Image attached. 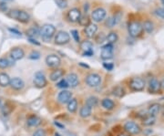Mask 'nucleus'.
Wrapping results in <instances>:
<instances>
[{"mask_svg": "<svg viewBox=\"0 0 164 136\" xmlns=\"http://www.w3.org/2000/svg\"><path fill=\"white\" fill-rule=\"evenodd\" d=\"M8 15V17L11 18V19H14L19 21V22H22V23H27V22H29V19H30L29 14H28V13H27L26 11H24V10H10Z\"/></svg>", "mask_w": 164, "mask_h": 136, "instance_id": "nucleus-1", "label": "nucleus"}, {"mask_svg": "<svg viewBox=\"0 0 164 136\" xmlns=\"http://www.w3.org/2000/svg\"><path fill=\"white\" fill-rule=\"evenodd\" d=\"M55 32H56V28L53 25L46 24L40 29V36L44 40L48 41V40H50L51 38L54 36Z\"/></svg>", "mask_w": 164, "mask_h": 136, "instance_id": "nucleus-2", "label": "nucleus"}, {"mask_svg": "<svg viewBox=\"0 0 164 136\" xmlns=\"http://www.w3.org/2000/svg\"><path fill=\"white\" fill-rule=\"evenodd\" d=\"M33 83L34 85L39 89H42V88L46 87L48 84L47 81V78L45 76V74L42 71H38L35 73L34 78H33Z\"/></svg>", "mask_w": 164, "mask_h": 136, "instance_id": "nucleus-3", "label": "nucleus"}, {"mask_svg": "<svg viewBox=\"0 0 164 136\" xmlns=\"http://www.w3.org/2000/svg\"><path fill=\"white\" fill-rule=\"evenodd\" d=\"M142 29H143L142 25L138 21H133L129 25V33L132 38L139 37L141 34Z\"/></svg>", "mask_w": 164, "mask_h": 136, "instance_id": "nucleus-4", "label": "nucleus"}, {"mask_svg": "<svg viewBox=\"0 0 164 136\" xmlns=\"http://www.w3.org/2000/svg\"><path fill=\"white\" fill-rule=\"evenodd\" d=\"M124 130L128 133L130 134H132V135H136V134H139L141 133V128L140 126L136 123L134 122H127L125 124H124Z\"/></svg>", "mask_w": 164, "mask_h": 136, "instance_id": "nucleus-5", "label": "nucleus"}, {"mask_svg": "<svg viewBox=\"0 0 164 136\" xmlns=\"http://www.w3.org/2000/svg\"><path fill=\"white\" fill-rule=\"evenodd\" d=\"M85 81H86L87 86H89V87H98L101 83V77L97 73H90L86 77Z\"/></svg>", "mask_w": 164, "mask_h": 136, "instance_id": "nucleus-6", "label": "nucleus"}, {"mask_svg": "<svg viewBox=\"0 0 164 136\" xmlns=\"http://www.w3.org/2000/svg\"><path fill=\"white\" fill-rule=\"evenodd\" d=\"M130 88L132 90H134V91H140V90H144V79L140 78V77H136V78L131 79V80L130 81Z\"/></svg>", "mask_w": 164, "mask_h": 136, "instance_id": "nucleus-7", "label": "nucleus"}, {"mask_svg": "<svg viewBox=\"0 0 164 136\" xmlns=\"http://www.w3.org/2000/svg\"><path fill=\"white\" fill-rule=\"evenodd\" d=\"M70 40V37L69 34L66 31H58L56 34L55 37V43L58 45H65L69 42Z\"/></svg>", "mask_w": 164, "mask_h": 136, "instance_id": "nucleus-8", "label": "nucleus"}, {"mask_svg": "<svg viewBox=\"0 0 164 136\" xmlns=\"http://www.w3.org/2000/svg\"><path fill=\"white\" fill-rule=\"evenodd\" d=\"M100 57L104 60H108V59L112 58V57H113V45L106 44L105 46H103L102 49H101Z\"/></svg>", "mask_w": 164, "mask_h": 136, "instance_id": "nucleus-9", "label": "nucleus"}, {"mask_svg": "<svg viewBox=\"0 0 164 136\" xmlns=\"http://www.w3.org/2000/svg\"><path fill=\"white\" fill-rule=\"evenodd\" d=\"M107 12L104 8H98L97 9L93 10L92 14H91V18L93 21L95 22H101L102 20H104V19L106 18Z\"/></svg>", "mask_w": 164, "mask_h": 136, "instance_id": "nucleus-10", "label": "nucleus"}, {"mask_svg": "<svg viewBox=\"0 0 164 136\" xmlns=\"http://www.w3.org/2000/svg\"><path fill=\"white\" fill-rule=\"evenodd\" d=\"M46 63L50 68H58L61 63V59L58 55L51 54V55H48L46 58Z\"/></svg>", "mask_w": 164, "mask_h": 136, "instance_id": "nucleus-11", "label": "nucleus"}, {"mask_svg": "<svg viewBox=\"0 0 164 136\" xmlns=\"http://www.w3.org/2000/svg\"><path fill=\"white\" fill-rule=\"evenodd\" d=\"M71 99H72V92H70L69 90H63L58 93V102H60L61 104L68 103Z\"/></svg>", "mask_w": 164, "mask_h": 136, "instance_id": "nucleus-12", "label": "nucleus"}, {"mask_svg": "<svg viewBox=\"0 0 164 136\" xmlns=\"http://www.w3.org/2000/svg\"><path fill=\"white\" fill-rule=\"evenodd\" d=\"M24 56H25V51L20 48H14L10 50V58L14 61L22 59Z\"/></svg>", "mask_w": 164, "mask_h": 136, "instance_id": "nucleus-13", "label": "nucleus"}, {"mask_svg": "<svg viewBox=\"0 0 164 136\" xmlns=\"http://www.w3.org/2000/svg\"><path fill=\"white\" fill-rule=\"evenodd\" d=\"M10 87L12 88L13 90H22L24 86H25V83L23 81V79L20 78H13L10 79V83H9Z\"/></svg>", "mask_w": 164, "mask_h": 136, "instance_id": "nucleus-14", "label": "nucleus"}, {"mask_svg": "<svg viewBox=\"0 0 164 136\" xmlns=\"http://www.w3.org/2000/svg\"><path fill=\"white\" fill-rule=\"evenodd\" d=\"M65 79H66V81L68 83V87L70 88H76L78 85V83H79L78 77H77V74H75V73H69Z\"/></svg>", "mask_w": 164, "mask_h": 136, "instance_id": "nucleus-15", "label": "nucleus"}, {"mask_svg": "<svg viewBox=\"0 0 164 136\" xmlns=\"http://www.w3.org/2000/svg\"><path fill=\"white\" fill-rule=\"evenodd\" d=\"M81 17V12L78 8H72L68 11V19L71 22H77Z\"/></svg>", "mask_w": 164, "mask_h": 136, "instance_id": "nucleus-16", "label": "nucleus"}, {"mask_svg": "<svg viewBox=\"0 0 164 136\" xmlns=\"http://www.w3.org/2000/svg\"><path fill=\"white\" fill-rule=\"evenodd\" d=\"M161 82L157 79H151L149 82V91L152 92V93H156L158 91H160L161 90Z\"/></svg>", "mask_w": 164, "mask_h": 136, "instance_id": "nucleus-17", "label": "nucleus"}, {"mask_svg": "<svg viewBox=\"0 0 164 136\" xmlns=\"http://www.w3.org/2000/svg\"><path fill=\"white\" fill-rule=\"evenodd\" d=\"M97 31H98V27H97L96 24L89 23L86 27L84 32H85V35L87 36L88 39H91V38H93L96 35Z\"/></svg>", "mask_w": 164, "mask_h": 136, "instance_id": "nucleus-18", "label": "nucleus"}, {"mask_svg": "<svg viewBox=\"0 0 164 136\" xmlns=\"http://www.w3.org/2000/svg\"><path fill=\"white\" fill-rule=\"evenodd\" d=\"M63 75H64V70L63 69H61V68H56L49 75V79L52 81H57V80H59L60 79L62 78Z\"/></svg>", "mask_w": 164, "mask_h": 136, "instance_id": "nucleus-19", "label": "nucleus"}, {"mask_svg": "<svg viewBox=\"0 0 164 136\" xmlns=\"http://www.w3.org/2000/svg\"><path fill=\"white\" fill-rule=\"evenodd\" d=\"M41 122H42L41 119L39 117L36 116V115H31L27 120V123L30 127H38L41 124Z\"/></svg>", "mask_w": 164, "mask_h": 136, "instance_id": "nucleus-20", "label": "nucleus"}, {"mask_svg": "<svg viewBox=\"0 0 164 136\" xmlns=\"http://www.w3.org/2000/svg\"><path fill=\"white\" fill-rule=\"evenodd\" d=\"M27 36L29 39H37L39 36H40V29L37 27H33L31 29L27 30Z\"/></svg>", "mask_w": 164, "mask_h": 136, "instance_id": "nucleus-21", "label": "nucleus"}, {"mask_svg": "<svg viewBox=\"0 0 164 136\" xmlns=\"http://www.w3.org/2000/svg\"><path fill=\"white\" fill-rule=\"evenodd\" d=\"M119 19H120V15L117 16L115 15L114 17H110L106 20L105 25L107 26V28H113L115 25H117L119 22Z\"/></svg>", "mask_w": 164, "mask_h": 136, "instance_id": "nucleus-22", "label": "nucleus"}, {"mask_svg": "<svg viewBox=\"0 0 164 136\" xmlns=\"http://www.w3.org/2000/svg\"><path fill=\"white\" fill-rule=\"evenodd\" d=\"M160 112H161V105L159 103H153L148 109V113L149 115H151V116L155 117L157 114H159Z\"/></svg>", "mask_w": 164, "mask_h": 136, "instance_id": "nucleus-23", "label": "nucleus"}, {"mask_svg": "<svg viewBox=\"0 0 164 136\" xmlns=\"http://www.w3.org/2000/svg\"><path fill=\"white\" fill-rule=\"evenodd\" d=\"M101 105H102V107L104 108L105 110H108V111H111V110H113L114 107H115L114 101L112 100L107 99V98L106 99H103L101 101Z\"/></svg>", "mask_w": 164, "mask_h": 136, "instance_id": "nucleus-24", "label": "nucleus"}, {"mask_svg": "<svg viewBox=\"0 0 164 136\" xmlns=\"http://www.w3.org/2000/svg\"><path fill=\"white\" fill-rule=\"evenodd\" d=\"M9 76L5 73V72H2L0 73V86L1 87H8L10 83Z\"/></svg>", "mask_w": 164, "mask_h": 136, "instance_id": "nucleus-25", "label": "nucleus"}, {"mask_svg": "<svg viewBox=\"0 0 164 136\" xmlns=\"http://www.w3.org/2000/svg\"><path fill=\"white\" fill-rule=\"evenodd\" d=\"M91 112H92V109L85 104L83 107H81V109H80L79 115L81 118H87V117L91 115Z\"/></svg>", "mask_w": 164, "mask_h": 136, "instance_id": "nucleus-26", "label": "nucleus"}, {"mask_svg": "<svg viewBox=\"0 0 164 136\" xmlns=\"http://www.w3.org/2000/svg\"><path fill=\"white\" fill-rule=\"evenodd\" d=\"M67 109H68V111L69 112H71V113H74V112H76V111H77V101L76 99H74V98H72L68 102V106H67Z\"/></svg>", "mask_w": 164, "mask_h": 136, "instance_id": "nucleus-27", "label": "nucleus"}, {"mask_svg": "<svg viewBox=\"0 0 164 136\" xmlns=\"http://www.w3.org/2000/svg\"><path fill=\"white\" fill-rule=\"evenodd\" d=\"M80 49H82L84 52H87V51H93V44L88 41V40H84L80 43Z\"/></svg>", "mask_w": 164, "mask_h": 136, "instance_id": "nucleus-28", "label": "nucleus"}, {"mask_svg": "<svg viewBox=\"0 0 164 136\" xmlns=\"http://www.w3.org/2000/svg\"><path fill=\"white\" fill-rule=\"evenodd\" d=\"M112 94L117 98H122L125 95V90H124V88L121 87V86H117V87L113 89Z\"/></svg>", "mask_w": 164, "mask_h": 136, "instance_id": "nucleus-29", "label": "nucleus"}, {"mask_svg": "<svg viewBox=\"0 0 164 136\" xmlns=\"http://www.w3.org/2000/svg\"><path fill=\"white\" fill-rule=\"evenodd\" d=\"M118 39H119V37H118L117 33H115V32H110L106 37L107 44L113 45L114 43H116L117 41H118Z\"/></svg>", "mask_w": 164, "mask_h": 136, "instance_id": "nucleus-30", "label": "nucleus"}, {"mask_svg": "<svg viewBox=\"0 0 164 136\" xmlns=\"http://www.w3.org/2000/svg\"><path fill=\"white\" fill-rule=\"evenodd\" d=\"M98 103V99L95 96H91V97H88L86 101V105H87L88 107H90L91 109L94 107H96Z\"/></svg>", "mask_w": 164, "mask_h": 136, "instance_id": "nucleus-31", "label": "nucleus"}, {"mask_svg": "<svg viewBox=\"0 0 164 136\" xmlns=\"http://www.w3.org/2000/svg\"><path fill=\"white\" fill-rule=\"evenodd\" d=\"M155 121H156V118L154 116H151V115H148L146 116L142 120V123L145 126H151L155 123Z\"/></svg>", "mask_w": 164, "mask_h": 136, "instance_id": "nucleus-32", "label": "nucleus"}, {"mask_svg": "<svg viewBox=\"0 0 164 136\" xmlns=\"http://www.w3.org/2000/svg\"><path fill=\"white\" fill-rule=\"evenodd\" d=\"M142 28L144 29V30L147 33H151L153 31V29H154V25H153V23L151 21L147 20V21H145L144 23H143Z\"/></svg>", "mask_w": 164, "mask_h": 136, "instance_id": "nucleus-33", "label": "nucleus"}, {"mask_svg": "<svg viewBox=\"0 0 164 136\" xmlns=\"http://www.w3.org/2000/svg\"><path fill=\"white\" fill-rule=\"evenodd\" d=\"M11 64V60L7 58H0V68H7Z\"/></svg>", "mask_w": 164, "mask_h": 136, "instance_id": "nucleus-34", "label": "nucleus"}, {"mask_svg": "<svg viewBox=\"0 0 164 136\" xmlns=\"http://www.w3.org/2000/svg\"><path fill=\"white\" fill-rule=\"evenodd\" d=\"M80 26H83V27H87V25L89 24V18L87 17V15H84V16H81L80 19L78 20Z\"/></svg>", "mask_w": 164, "mask_h": 136, "instance_id": "nucleus-35", "label": "nucleus"}, {"mask_svg": "<svg viewBox=\"0 0 164 136\" xmlns=\"http://www.w3.org/2000/svg\"><path fill=\"white\" fill-rule=\"evenodd\" d=\"M12 111H13V107L11 105H9V103H6L2 107V113L4 115H8Z\"/></svg>", "mask_w": 164, "mask_h": 136, "instance_id": "nucleus-36", "label": "nucleus"}, {"mask_svg": "<svg viewBox=\"0 0 164 136\" xmlns=\"http://www.w3.org/2000/svg\"><path fill=\"white\" fill-rule=\"evenodd\" d=\"M57 6L59 8H66L68 7V1L67 0H55Z\"/></svg>", "mask_w": 164, "mask_h": 136, "instance_id": "nucleus-37", "label": "nucleus"}, {"mask_svg": "<svg viewBox=\"0 0 164 136\" xmlns=\"http://www.w3.org/2000/svg\"><path fill=\"white\" fill-rule=\"evenodd\" d=\"M57 87L60 88V89H64V90L67 89L68 87V85L67 81H66V79H60L57 83Z\"/></svg>", "mask_w": 164, "mask_h": 136, "instance_id": "nucleus-38", "label": "nucleus"}, {"mask_svg": "<svg viewBox=\"0 0 164 136\" xmlns=\"http://www.w3.org/2000/svg\"><path fill=\"white\" fill-rule=\"evenodd\" d=\"M155 15L157 16V17H159V18H161V19H164V8H157V9L155 10Z\"/></svg>", "mask_w": 164, "mask_h": 136, "instance_id": "nucleus-39", "label": "nucleus"}, {"mask_svg": "<svg viewBox=\"0 0 164 136\" xmlns=\"http://www.w3.org/2000/svg\"><path fill=\"white\" fill-rule=\"evenodd\" d=\"M30 59H39V58H40V53H39V51H33V52H31L30 53V55H29V57Z\"/></svg>", "mask_w": 164, "mask_h": 136, "instance_id": "nucleus-40", "label": "nucleus"}, {"mask_svg": "<svg viewBox=\"0 0 164 136\" xmlns=\"http://www.w3.org/2000/svg\"><path fill=\"white\" fill-rule=\"evenodd\" d=\"M32 136H46V132L43 129H38Z\"/></svg>", "mask_w": 164, "mask_h": 136, "instance_id": "nucleus-41", "label": "nucleus"}, {"mask_svg": "<svg viewBox=\"0 0 164 136\" xmlns=\"http://www.w3.org/2000/svg\"><path fill=\"white\" fill-rule=\"evenodd\" d=\"M71 35H72L73 39H74V40H75L76 42H79V36H78L77 30H76V29L71 30Z\"/></svg>", "mask_w": 164, "mask_h": 136, "instance_id": "nucleus-42", "label": "nucleus"}, {"mask_svg": "<svg viewBox=\"0 0 164 136\" xmlns=\"http://www.w3.org/2000/svg\"><path fill=\"white\" fill-rule=\"evenodd\" d=\"M103 67H104V68H106L107 70L110 71L113 69L114 65H113V63H103Z\"/></svg>", "mask_w": 164, "mask_h": 136, "instance_id": "nucleus-43", "label": "nucleus"}, {"mask_svg": "<svg viewBox=\"0 0 164 136\" xmlns=\"http://www.w3.org/2000/svg\"><path fill=\"white\" fill-rule=\"evenodd\" d=\"M104 40H106V37L102 33H100V35H98V38H97V42L98 43H102Z\"/></svg>", "mask_w": 164, "mask_h": 136, "instance_id": "nucleus-44", "label": "nucleus"}, {"mask_svg": "<svg viewBox=\"0 0 164 136\" xmlns=\"http://www.w3.org/2000/svg\"><path fill=\"white\" fill-rule=\"evenodd\" d=\"M0 10L2 12H7L8 11V5L4 2H1L0 3Z\"/></svg>", "mask_w": 164, "mask_h": 136, "instance_id": "nucleus-45", "label": "nucleus"}, {"mask_svg": "<svg viewBox=\"0 0 164 136\" xmlns=\"http://www.w3.org/2000/svg\"><path fill=\"white\" fill-rule=\"evenodd\" d=\"M29 42L30 43H32V44H35V45H37V46H40V43H39V41H37L35 39H29Z\"/></svg>", "mask_w": 164, "mask_h": 136, "instance_id": "nucleus-46", "label": "nucleus"}, {"mask_svg": "<svg viewBox=\"0 0 164 136\" xmlns=\"http://www.w3.org/2000/svg\"><path fill=\"white\" fill-rule=\"evenodd\" d=\"M10 32H12V33H15L16 35H18V36H21V33H20L19 30H17V29H9Z\"/></svg>", "mask_w": 164, "mask_h": 136, "instance_id": "nucleus-47", "label": "nucleus"}, {"mask_svg": "<svg viewBox=\"0 0 164 136\" xmlns=\"http://www.w3.org/2000/svg\"><path fill=\"white\" fill-rule=\"evenodd\" d=\"M93 55V51H87V52H83V56H87V57H90Z\"/></svg>", "mask_w": 164, "mask_h": 136, "instance_id": "nucleus-48", "label": "nucleus"}, {"mask_svg": "<svg viewBox=\"0 0 164 136\" xmlns=\"http://www.w3.org/2000/svg\"><path fill=\"white\" fill-rule=\"evenodd\" d=\"M55 125H56V126H58L59 128H64V125H61L60 123H58L57 122H55Z\"/></svg>", "mask_w": 164, "mask_h": 136, "instance_id": "nucleus-49", "label": "nucleus"}, {"mask_svg": "<svg viewBox=\"0 0 164 136\" xmlns=\"http://www.w3.org/2000/svg\"><path fill=\"white\" fill-rule=\"evenodd\" d=\"M119 136H129V135H127V134H119Z\"/></svg>", "mask_w": 164, "mask_h": 136, "instance_id": "nucleus-50", "label": "nucleus"}, {"mask_svg": "<svg viewBox=\"0 0 164 136\" xmlns=\"http://www.w3.org/2000/svg\"><path fill=\"white\" fill-rule=\"evenodd\" d=\"M162 113H163V115H164V105H163V107H162Z\"/></svg>", "mask_w": 164, "mask_h": 136, "instance_id": "nucleus-51", "label": "nucleus"}, {"mask_svg": "<svg viewBox=\"0 0 164 136\" xmlns=\"http://www.w3.org/2000/svg\"><path fill=\"white\" fill-rule=\"evenodd\" d=\"M55 136H60V135H59L58 133H55Z\"/></svg>", "mask_w": 164, "mask_h": 136, "instance_id": "nucleus-52", "label": "nucleus"}, {"mask_svg": "<svg viewBox=\"0 0 164 136\" xmlns=\"http://www.w3.org/2000/svg\"><path fill=\"white\" fill-rule=\"evenodd\" d=\"M161 1L162 2V4H163V5H164V0H161Z\"/></svg>", "mask_w": 164, "mask_h": 136, "instance_id": "nucleus-53", "label": "nucleus"}, {"mask_svg": "<svg viewBox=\"0 0 164 136\" xmlns=\"http://www.w3.org/2000/svg\"><path fill=\"white\" fill-rule=\"evenodd\" d=\"M0 105H1V99H0Z\"/></svg>", "mask_w": 164, "mask_h": 136, "instance_id": "nucleus-54", "label": "nucleus"}, {"mask_svg": "<svg viewBox=\"0 0 164 136\" xmlns=\"http://www.w3.org/2000/svg\"><path fill=\"white\" fill-rule=\"evenodd\" d=\"M163 88H164V81H163Z\"/></svg>", "mask_w": 164, "mask_h": 136, "instance_id": "nucleus-55", "label": "nucleus"}]
</instances>
